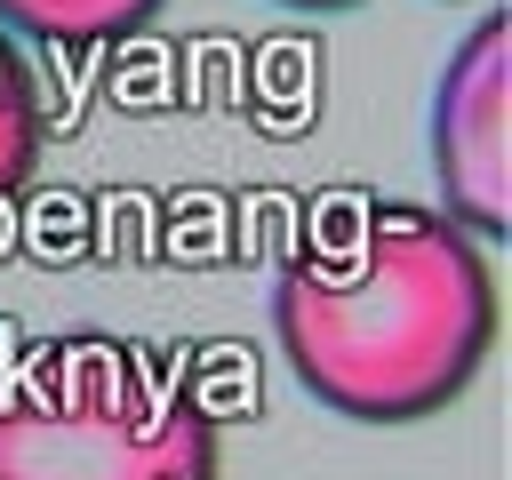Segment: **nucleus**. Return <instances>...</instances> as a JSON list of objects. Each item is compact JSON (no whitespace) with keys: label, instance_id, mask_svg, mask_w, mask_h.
Masks as SVG:
<instances>
[{"label":"nucleus","instance_id":"f257e3e1","mask_svg":"<svg viewBox=\"0 0 512 480\" xmlns=\"http://www.w3.org/2000/svg\"><path fill=\"white\" fill-rule=\"evenodd\" d=\"M272 336L328 416L424 424L496 352V272L440 208L384 200L344 256L312 248L280 272Z\"/></svg>","mask_w":512,"mask_h":480},{"label":"nucleus","instance_id":"f03ea898","mask_svg":"<svg viewBox=\"0 0 512 480\" xmlns=\"http://www.w3.org/2000/svg\"><path fill=\"white\" fill-rule=\"evenodd\" d=\"M0 480H216V416L176 344L32 336L0 368Z\"/></svg>","mask_w":512,"mask_h":480},{"label":"nucleus","instance_id":"7ed1b4c3","mask_svg":"<svg viewBox=\"0 0 512 480\" xmlns=\"http://www.w3.org/2000/svg\"><path fill=\"white\" fill-rule=\"evenodd\" d=\"M432 176H440L448 224H464L472 240L512 232V24H504V8H488L440 64Z\"/></svg>","mask_w":512,"mask_h":480},{"label":"nucleus","instance_id":"20e7f679","mask_svg":"<svg viewBox=\"0 0 512 480\" xmlns=\"http://www.w3.org/2000/svg\"><path fill=\"white\" fill-rule=\"evenodd\" d=\"M168 0H0L8 40H48V48H104L128 40L160 16Z\"/></svg>","mask_w":512,"mask_h":480},{"label":"nucleus","instance_id":"39448f33","mask_svg":"<svg viewBox=\"0 0 512 480\" xmlns=\"http://www.w3.org/2000/svg\"><path fill=\"white\" fill-rule=\"evenodd\" d=\"M32 168H40V80L24 48L0 32V208L32 184Z\"/></svg>","mask_w":512,"mask_h":480},{"label":"nucleus","instance_id":"423d86ee","mask_svg":"<svg viewBox=\"0 0 512 480\" xmlns=\"http://www.w3.org/2000/svg\"><path fill=\"white\" fill-rule=\"evenodd\" d=\"M280 8H296V16H344V8H368V0H280Z\"/></svg>","mask_w":512,"mask_h":480}]
</instances>
